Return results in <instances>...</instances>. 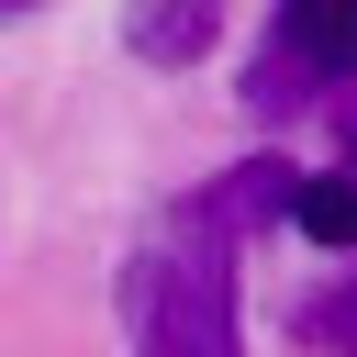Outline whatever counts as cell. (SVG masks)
I'll return each mask as SVG.
<instances>
[{
    "mask_svg": "<svg viewBox=\"0 0 357 357\" xmlns=\"http://www.w3.org/2000/svg\"><path fill=\"white\" fill-rule=\"evenodd\" d=\"M290 223L324 245V257H357V167H301V201Z\"/></svg>",
    "mask_w": 357,
    "mask_h": 357,
    "instance_id": "4",
    "label": "cell"
},
{
    "mask_svg": "<svg viewBox=\"0 0 357 357\" xmlns=\"http://www.w3.org/2000/svg\"><path fill=\"white\" fill-rule=\"evenodd\" d=\"M301 324H312V335H324V346H346V357H357V279H346V290H335V301H312V312H301Z\"/></svg>",
    "mask_w": 357,
    "mask_h": 357,
    "instance_id": "5",
    "label": "cell"
},
{
    "mask_svg": "<svg viewBox=\"0 0 357 357\" xmlns=\"http://www.w3.org/2000/svg\"><path fill=\"white\" fill-rule=\"evenodd\" d=\"M223 33V0H123V45L145 67H201Z\"/></svg>",
    "mask_w": 357,
    "mask_h": 357,
    "instance_id": "3",
    "label": "cell"
},
{
    "mask_svg": "<svg viewBox=\"0 0 357 357\" xmlns=\"http://www.w3.org/2000/svg\"><path fill=\"white\" fill-rule=\"evenodd\" d=\"M11 11H33V0H0V22H11Z\"/></svg>",
    "mask_w": 357,
    "mask_h": 357,
    "instance_id": "6",
    "label": "cell"
},
{
    "mask_svg": "<svg viewBox=\"0 0 357 357\" xmlns=\"http://www.w3.org/2000/svg\"><path fill=\"white\" fill-rule=\"evenodd\" d=\"M290 201H301L290 156H245V167L201 178L156 223V245L134 257V357H245L234 257H245V234L290 223Z\"/></svg>",
    "mask_w": 357,
    "mask_h": 357,
    "instance_id": "1",
    "label": "cell"
},
{
    "mask_svg": "<svg viewBox=\"0 0 357 357\" xmlns=\"http://www.w3.org/2000/svg\"><path fill=\"white\" fill-rule=\"evenodd\" d=\"M324 89H357V0H279V33L245 67L257 112H301Z\"/></svg>",
    "mask_w": 357,
    "mask_h": 357,
    "instance_id": "2",
    "label": "cell"
}]
</instances>
